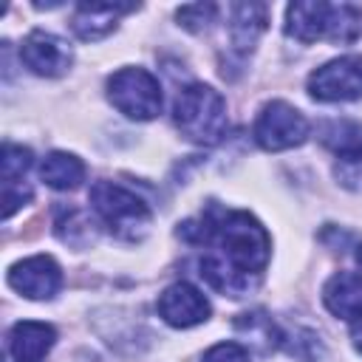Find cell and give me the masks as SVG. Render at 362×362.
Segmentation results:
<instances>
[{
    "label": "cell",
    "instance_id": "9",
    "mask_svg": "<svg viewBox=\"0 0 362 362\" xmlns=\"http://www.w3.org/2000/svg\"><path fill=\"white\" fill-rule=\"evenodd\" d=\"M158 317L173 328H192L209 320V300L192 283H173L158 294Z\"/></svg>",
    "mask_w": 362,
    "mask_h": 362
},
{
    "label": "cell",
    "instance_id": "11",
    "mask_svg": "<svg viewBox=\"0 0 362 362\" xmlns=\"http://www.w3.org/2000/svg\"><path fill=\"white\" fill-rule=\"evenodd\" d=\"M139 6L133 3H79L74 8L71 28L79 40H102L116 28V20Z\"/></svg>",
    "mask_w": 362,
    "mask_h": 362
},
{
    "label": "cell",
    "instance_id": "4",
    "mask_svg": "<svg viewBox=\"0 0 362 362\" xmlns=\"http://www.w3.org/2000/svg\"><path fill=\"white\" fill-rule=\"evenodd\" d=\"M90 206L96 218L122 240H139L153 221L150 206L116 181H96L90 187Z\"/></svg>",
    "mask_w": 362,
    "mask_h": 362
},
{
    "label": "cell",
    "instance_id": "16",
    "mask_svg": "<svg viewBox=\"0 0 362 362\" xmlns=\"http://www.w3.org/2000/svg\"><path fill=\"white\" fill-rule=\"evenodd\" d=\"M40 178L51 189H76L85 181V164L74 153L54 150L40 161Z\"/></svg>",
    "mask_w": 362,
    "mask_h": 362
},
{
    "label": "cell",
    "instance_id": "20",
    "mask_svg": "<svg viewBox=\"0 0 362 362\" xmlns=\"http://www.w3.org/2000/svg\"><path fill=\"white\" fill-rule=\"evenodd\" d=\"M28 198H31V187L25 181H3V218L8 221Z\"/></svg>",
    "mask_w": 362,
    "mask_h": 362
},
{
    "label": "cell",
    "instance_id": "21",
    "mask_svg": "<svg viewBox=\"0 0 362 362\" xmlns=\"http://www.w3.org/2000/svg\"><path fill=\"white\" fill-rule=\"evenodd\" d=\"M201 362H249V351L240 342H218L204 354Z\"/></svg>",
    "mask_w": 362,
    "mask_h": 362
},
{
    "label": "cell",
    "instance_id": "2",
    "mask_svg": "<svg viewBox=\"0 0 362 362\" xmlns=\"http://www.w3.org/2000/svg\"><path fill=\"white\" fill-rule=\"evenodd\" d=\"M362 28V11L351 3H322L305 0L286 8V34L297 42H354Z\"/></svg>",
    "mask_w": 362,
    "mask_h": 362
},
{
    "label": "cell",
    "instance_id": "3",
    "mask_svg": "<svg viewBox=\"0 0 362 362\" xmlns=\"http://www.w3.org/2000/svg\"><path fill=\"white\" fill-rule=\"evenodd\" d=\"M173 119L181 136L204 147L218 144L229 130L226 99L204 82H192L184 90H178L173 105Z\"/></svg>",
    "mask_w": 362,
    "mask_h": 362
},
{
    "label": "cell",
    "instance_id": "15",
    "mask_svg": "<svg viewBox=\"0 0 362 362\" xmlns=\"http://www.w3.org/2000/svg\"><path fill=\"white\" fill-rule=\"evenodd\" d=\"M320 141L345 161H362V122L354 119H334L325 122L320 130Z\"/></svg>",
    "mask_w": 362,
    "mask_h": 362
},
{
    "label": "cell",
    "instance_id": "8",
    "mask_svg": "<svg viewBox=\"0 0 362 362\" xmlns=\"http://www.w3.org/2000/svg\"><path fill=\"white\" fill-rule=\"evenodd\" d=\"M6 280L17 294H23L28 300H51L62 286V272L54 257L34 255V257L14 263L6 274Z\"/></svg>",
    "mask_w": 362,
    "mask_h": 362
},
{
    "label": "cell",
    "instance_id": "23",
    "mask_svg": "<svg viewBox=\"0 0 362 362\" xmlns=\"http://www.w3.org/2000/svg\"><path fill=\"white\" fill-rule=\"evenodd\" d=\"M356 263H359V269H362V246L356 249Z\"/></svg>",
    "mask_w": 362,
    "mask_h": 362
},
{
    "label": "cell",
    "instance_id": "19",
    "mask_svg": "<svg viewBox=\"0 0 362 362\" xmlns=\"http://www.w3.org/2000/svg\"><path fill=\"white\" fill-rule=\"evenodd\" d=\"M215 14H218V6L215 3H192V6H181L175 11L178 23L187 31H206L215 23Z\"/></svg>",
    "mask_w": 362,
    "mask_h": 362
},
{
    "label": "cell",
    "instance_id": "22",
    "mask_svg": "<svg viewBox=\"0 0 362 362\" xmlns=\"http://www.w3.org/2000/svg\"><path fill=\"white\" fill-rule=\"evenodd\" d=\"M351 342H354V348L362 354V317L354 320V325H351Z\"/></svg>",
    "mask_w": 362,
    "mask_h": 362
},
{
    "label": "cell",
    "instance_id": "7",
    "mask_svg": "<svg viewBox=\"0 0 362 362\" xmlns=\"http://www.w3.org/2000/svg\"><path fill=\"white\" fill-rule=\"evenodd\" d=\"M308 93L317 102H356L362 99V57H337L308 76Z\"/></svg>",
    "mask_w": 362,
    "mask_h": 362
},
{
    "label": "cell",
    "instance_id": "14",
    "mask_svg": "<svg viewBox=\"0 0 362 362\" xmlns=\"http://www.w3.org/2000/svg\"><path fill=\"white\" fill-rule=\"evenodd\" d=\"M269 8L263 3H235L229 8V40L238 51H252L263 34Z\"/></svg>",
    "mask_w": 362,
    "mask_h": 362
},
{
    "label": "cell",
    "instance_id": "13",
    "mask_svg": "<svg viewBox=\"0 0 362 362\" xmlns=\"http://www.w3.org/2000/svg\"><path fill=\"white\" fill-rule=\"evenodd\" d=\"M54 342H57L54 325L23 320L8 334V354L14 356V362H40Z\"/></svg>",
    "mask_w": 362,
    "mask_h": 362
},
{
    "label": "cell",
    "instance_id": "6",
    "mask_svg": "<svg viewBox=\"0 0 362 362\" xmlns=\"http://www.w3.org/2000/svg\"><path fill=\"white\" fill-rule=\"evenodd\" d=\"M252 136L263 150L280 153V150L300 147L308 139V122L297 107L277 99V102L263 105V110L255 119Z\"/></svg>",
    "mask_w": 362,
    "mask_h": 362
},
{
    "label": "cell",
    "instance_id": "17",
    "mask_svg": "<svg viewBox=\"0 0 362 362\" xmlns=\"http://www.w3.org/2000/svg\"><path fill=\"white\" fill-rule=\"evenodd\" d=\"M31 150L28 147H20V144H11L6 141L3 144V153H0V178L3 181H23V175L28 173L31 167Z\"/></svg>",
    "mask_w": 362,
    "mask_h": 362
},
{
    "label": "cell",
    "instance_id": "12",
    "mask_svg": "<svg viewBox=\"0 0 362 362\" xmlns=\"http://www.w3.org/2000/svg\"><path fill=\"white\" fill-rule=\"evenodd\" d=\"M325 308L339 320H359L362 317V277L354 272H337L322 286Z\"/></svg>",
    "mask_w": 362,
    "mask_h": 362
},
{
    "label": "cell",
    "instance_id": "5",
    "mask_svg": "<svg viewBox=\"0 0 362 362\" xmlns=\"http://www.w3.org/2000/svg\"><path fill=\"white\" fill-rule=\"evenodd\" d=\"M107 99L136 122H150L161 113V85L147 68H119L107 79Z\"/></svg>",
    "mask_w": 362,
    "mask_h": 362
},
{
    "label": "cell",
    "instance_id": "10",
    "mask_svg": "<svg viewBox=\"0 0 362 362\" xmlns=\"http://www.w3.org/2000/svg\"><path fill=\"white\" fill-rule=\"evenodd\" d=\"M20 59L37 76H62L74 62V51L65 40L48 31H31L20 45Z\"/></svg>",
    "mask_w": 362,
    "mask_h": 362
},
{
    "label": "cell",
    "instance_id": "18",
    "mask_svg": "<svg viewBox=\"0 0 362 362\" xmlns=\"http://www.w3.org/2000/svg\"><path fill=\"white\" fill-rule=\"evenodd\" d=\"M68 226H71V232L62 235L65 243H71V246H85V243L93 240V229H90L93 223L88 221L85 212H79V209H62L59 218H57V229H68Z\"/></svg>",
    "mask_w": 362,
    "mask_h": 362
},
{
    "label": "cell",
    "instance_id": "1",
    "mask_svg": "<svg viewBox=\"0 0 362 362\" xmlns=\"http://www.w3.org/2000/svg\"><path fill=\"white\" fill-rule=\"evenodd\" d=\"M178 235L189 243H204L209 252L198 263V274L223 297H243L257 283L269 263L272 240L257 218L238 209H218L201 221H187Z\"/></svg>",
    "mask_w": 362,
    "mask_h": 362
}]
</instances>
